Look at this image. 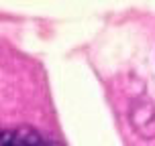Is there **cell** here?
<instances>
[{"instance_id": "obj_1", "label": "cell", "mask_w": 155, "mask_h": 146, "mask_svg": "<svg viewBox=\"0 0 155 146\" xmlns=\"http://www.w3.org/2000/svg\"><path fill=\"white\" fill-rule=\"evenodd\" d=\"M0 146H59L33 128H12L0 132Z\"/></svg>"}]
</instances>
